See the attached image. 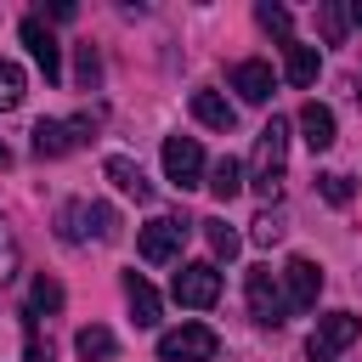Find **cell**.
Returning a JSON list of instances; mask_svg holds the SVG:
<instances>
[{
  "mask_svg": "<svg viewBox=\"0 0 362 362\" xmlns=\"http://www.w3.org/2000/svg\"><path fill=\"white\" fill-rule=\"evenodd\" d=\"M283 170H288V124L272 113L266 124H260V136H255V153H249V187L260 192V198H277V187H283Z\"/></svg>",
  "mask_w": 362,
  "mask_h": 362,
  "instance_id": "cell-1",
  "label": "cell"
},
{
  "mask_svg": "<svg viewBox=\"0 0 362 362\" xmlns=\"http://www.w3.org/2000/svg\"><path fill=\"white\" fill-rule=\"evenodd\" d=\"M243 294H249V317H255L260 328L288 322V294H283V283H277V272H272V266H249Z\"/></svg>",
  "mask_w": 362,
  "mask_h": 362,
  "instance_id": "cell-2",
  "label": "cell"
},
{
  "mask_svg": "<svg viewBox=\"0 0 362 362\" xmlns=\"http://www.w3.org/2000/svg\"><path fill=\"white\" fill-rule=\"evenodd\" d=\"M221 334L209 322H181L170 334H158V362H215Z\"/></svg>",
  "mask_w": 362,
  "mask_h": 362,
  "instance_id": "cell-3",
  "label": "cell"
},
{
  "mask_svg": "<svg viewBox=\"0 0 362 362\" xmlns=\"http://www.w3.org/2000/svg\"><path fill=\"white\" fill-rule=\"evenodd\" d=\"M187 232H192V221H181V215H158V221H147V226L136 232V249H141L147 266H170V260L181 255Z\"/></svg>",
  "mask_w": 362,
  "mask_h": 362,
  "instance_id": "cell-4",
  "label": "cell"
},
{
  "mask_svg": "<svg viewBox=\"0 0 362 362\" xmlns=\"http://www.w3.org/2000/svg\"><path fill=\"white\" fill-rule=\"evenodd\" d=\"M170 294H175V305H192V311H204V305H215V300H221V272H215L209 260H187V266L175 272Z\"/></svg>",
  "mask_w": 362,
  "mask_h": 362,
  "instance_id": "cell-5",
  "label": "cell"
},
{
  "mask_svg": "<svg viewBox=\"0 0 362 362\" xmlns=\"http://www.w3.org/2000/svg\"><path fill=\"white\" fill-rule=\"evenodd\" d=\"M356 334H362V317H351V311H328V317H317V334L305 339V356H311V362H334Z\"/></svg>",
  "mask_w": 362,
  "mask_h": 362,
  "instance_id": "cell-6",
  "label": "cell"
},
{
  "mask_svg": "<svg viewBox=\"0 0 362 362\" xmlns=\"http://www.w3.org/2000/svg\"><path fill=\"white\" fill-rule=\"evenodd\" d=\"M90 130H96V119H40L34 124V153L40 158H62L79 141H90Z\"/></svg>",
  "mask_w": 362,
  "mask_h": 362,
  "instance_id": "cell-7",
  "label": "cell"
},
{
  "mask_svg": "<svg viewBox=\"0 0 362 362\" xmlns=\"http://www.w3.org/2000/svg\"><path fill=\"white\" fill-rule=\"evenodd\" d=\"M164 175L187 192V187H204V147L192 136H164Z\"/></svg>",
  "mask_w": 362,
  "mask_h": 362,
  "instance_id": "cell-8",
  "label": "cell"
},
{
  "mask_svg": "<svg viewBox=\"0 0 362 362\" xmlns=\"http://www.w3.org/2000/svg\"><path fill=\"white\" fill-rule=\"evenodd\" d=\"M17 34H23V45H28L34 68L45 74V85H57V79H62V45H57V34H51L40 17H23V23H17Z\"/></svg>",
  "mask_w": 362,
  "mask_h": 362,
  "instance_id": "cell-9",
  "label": "cell"
},
{
  "mask_svg": "<svg viewBox=\"0 0 362 362\" xmlns=\"http://www.w3.org/2000/svg\"><path fill=\"white\" fill-rule=\"evenodd\" d=\"M283 294H288V311H317V294H322V266L294 255L283 266Z\"/></svg>",
  "mask_w": 362,
  "mask_h": 362,
  "instance_id": "cell-10",
  "label": "cell"
},
{
  "mask_svg": "<svg viewBox=\"0 0 362 362\" xmlns=\"http://www.w3.org/2000/svg\"><path fill=\"white\" fill-rule=\"evenodd\" d=\"M232 90L243 96V102H272V90H277V74H272V62H260V57H249V62H238L232 68Z\"/></svg>",
  "mask_w": 362,
  "mask_h": 362,
  "instance_id": "cell-11",
  "label": "cell"
},
{
  "mask_svg": "<svg viewBox=\"0 0 362 362\" xmlns=\"http://www.w3.org/2000/svg\"><path fill=\"white\" fill-rule=\"evenodd\" d=\"M102 175H107L124 198H136V204H147V198H153V181H147V175H141V164H136V158H124V153H113V158L102 164Z\"/></svg>",
  "mask_w": 362,
  "mask_h": 362,
  "instance_id": "cell-12",
  "label": "cell"
},
{
  "mask_svg": "<svg viewBox=\"0 0 362 362\" xmlns=\"http://www.w3.org/2000/svg\"><path fill=\"white\" fill-rule=\"evenodd\" d=\"M283 74H288V85H317V74H322V51L317 45H300V40H288L283 45Z\"/></svg>",
  "mask_w": 362,
  "mask_h": 362,
  "instance_id": "cell-13",
  "label": "cell"
},
{
  "mask_svg": "<svg viewBox=\"0 0 362 362\" xmlns=\"http://www.w3.org/2000/svg\"><path fill=\"white\" fill-rule=\"evenodd\" d=\"M192 119H198L204 130H221V136H226V130L238 124V107H232L221 90H192Z\"/></svg>",
  "mask_w": 362,
  "mask_h": 362,
  "instance_id": "cell-14",
  "label": "cell"
},
{
  "mask_svg": "<svg viewBox=\"0 0 362 362\" xmlns=\"http://www.w3.org/2000/svg\"><path fill=\"white\" fill-rule=\"evenodd\" d=\"M300 141H305L311 153H328V147H334V113H328L322 102H305V107H300Z\"/></svg>",
  "mask_w": 362,
  "mask_h": 362,
  "instance_id": "cell-15",
  "label": "cell"
},
{
  "mask_svg": "<svg viewBox=\"0 0 362 362\" xmlns=\"http://www.w3.org/2000/svg\"><path fill=\"white\" fill-rule=\"evenodd\" d=\"M124 300H130L136 328H153V322H158V288H153L141 272H124Z\"/></svg>",
  "mask_w": 362,
  "mask_h": 362,
  "instance_id": "cell-16",
  "label": "cell"
},
{
  "mask_svg": "<svg viewBox=\"0 0 362 362\" xmlns=\"http://www.w3.org/2000/svg\"><path fill=\"white\" fill-rule=\"evenodd\" d=\"M204 187H209V192H215L221 204H232V198H238V192L249 187V175H243V164H238V158H215V164H209V181H204Z\"/></svg>",
  "mask_w": 362,
  "mask_h": 362,
  "instance_id": "cell-17",
  "label": "cell"
},
{
  "mask_svg": "<svg viewBox=\"0 0 362 362\" xmlns=\"http://www.w3.org/2000/svg\"><path fill=\"white\" fill-rule=\"evenodd\" d=\"M57 311H62V283L40 272V277L28 283V322H34V317H57Z\"/></svg>",
  "mask_w": 362,
  "mask_h": 362,
  "instance_id": "cell-18",
  "label": "cell"
},
{
  "mask_svg": "<svg viewBox=\"0 0 362 362\" xmlns=\"http://www.w3.org/2000/svg\"><path fill=\"white\" fill-rule=\"evenodd\" d=\"M74 351H79L85 362H107L119 345H113V334H107L102 322H90V328H79V334H74Z\"/></svg>",
  "mask_w": 362,
  "mask_h": 362,
  "instance_id": "cell-19",
  "label": "cell"
},
{
  "mask_svg": "<svg viewBox=\"0 0 362 362\" xmlns=\"http://www.w3.org/2000/svg\"><path fill=\"white\" fill-rule=\"evenodd\" d=\"M85 221H90V204H79V198L62 204V209H57V238H62V243H79V238H85Z\"/></svg>",
  "mask_w": 362,
  "mask_h": 362,
  "instance_id": "cell-20",
  "label": "cell"
},
{
  "mask_svg": "<svg viewBox=\"0 0 362 362\" xmlns=\"http://www.w3.org/2000/svg\"><path fill=\"white\" fill-rule=\"evenodd\" d=\"M283 232H288V221H283V209H260V215L249 221V238H255L260 249H272V243H277Z\"/></svg>",
  "mask_w": 362,
  "mask_h": 362,
  "instance_id": "cell-21",
  "label": "cell"
},
{
  "mask_svg": "<svg viewBox=\"0 0 362 362\" xmlns=\"http://www.w3.org/2000/svg\"><path fill=\"white\" fill-rule=\"evenodd\" d=\"M255 17H260V28H266V34H277L283 45L294 40V34H288V28H294V17H288V6H272V0H260V6H255Z\"/></svg>",
  "mask_w": 362,
  "mask_h": 362,
  "instance_id": "cell-22",
  "label": "cell"
},
{
  "mask_svg": "<svg viewBox=\"0 0 362 362\" xmlns=\"http://www.w3.org/2000/svg\"><path fill=\"white\" fill-rule=\"evenodd\" d=\"M317 23H322V40H328V45H339V40H345L351 11H345V6H334V0H317Z\"/></svg>",
  "mask_w": 362,
  "mask_h": 362,
  "instance_id": "cell-23",
  "label": "cell"
},
{
  "mask_svg": "<svg viewBox=\"0 0 362 362\" xmlns=\"http://www.w3.org/2000/svg\"><path fill=\"white\" fill-rule=\"evenodd\" d=\"M198 226H204V238H209V249H215L221 260H232V255H238V232H232L226 221H215V215H209V221H198Z\"/></svg>",
  "mask_w": 362,
  "mask_h": 362,
  "instance_id": "cell-24",
  "label": "cell"
},
{
  "mask_svg": "<svg viewBox=\"0 0 362 362\" xmlns=\"http://www.w3.org/2000/svg\"><path fill=\"white\" fill-rule=\"evenodd\" d=\"M23 85H28V79H23V68H17V62H6V57H0V113H6V107H17V102H23Z\"/></svg>",
  "mask_w": 362,
  "mask_h": 362,
  "instance_id": "cell-25",
  "label": "cell"
},
{
  "mask_svg": "<svg viewBox=\"0 0 362 362\" xmlns=\"http://www.w3.org/2000/svg\"><path fill=\"white\" fill-rule=\"evenodd\" d=\"M317 187H322V198H328L334 209L351 204V181H345V175H317Z\"/></svg>",
  "mask_w": 362,
  "mask_h": 362,
  "instance_id": "cell-26",
  "label": "cell"
},
{
  "mask_svg": "<svg viewBox=\"0 0 362 362\" xmlns=\"http://www.w3.org/2000/svg\"><path fill=\"white\" fill-rule=\"evenodd\" d=\"M90 221H96V238H102V243L119 238V215H113V204H90Z\"/></svg>",
  "mask_w": 362,
  "mask_h": 362,
  "instance_id": "cell-27",
  "label": "cell"
},
{
  "mask_svg": "<svg viewBox=\"0 0 362 362\" xmlns=\"http://www.w3.org/2000/svg\"><path fill=\"white\" fill-rule=\"evenodd\" d=\"M96 74H102V68H96V51H90V45H79V79H85V90L96 85Z\"/></svg>",
  "mask_w": 362,
  "mask_h": 362,
  "instance_id": "cell-28",
  "label": "cell"
},
{
  "mask_svg": "<svg viewBox=\"0 0 362 362\" xmlns=\"http://www.w3.org/2000/svg\"><path fill=\"white\" fill-rule=\"evenodd\" d=\"M23 362H51V345H45V339H40L34 328H28V345H23Z\"/></svg>",
  "mask_w": 362,
  "mask_h": 362,
  "instance_id": "cell-29",
  "label": "cell"
},
{
  "mask_svg": "<svg viewBox=\"0 0 362 362\" xmlns=\"http://www.w3.org/2000/svg\"><path fill=\"white\" fill-rule=\"evenodd\" d=\"M351 23H356V28H362V0H356V6H351Z\"/></svg>",
  "mask_w": 362,
  "mask_h": 362,
  "instance_id": "cell-30",
  "label": "cell"
},
{
  "mask_svg": "<svg viewBox=\"0 0 362 362\" xmlns=\"http://www.w3.org/2000/svg\"><path fill=\"white\" fill-rule=\"evenodd\" d=\"M6 164H11V147H6V141H0V170H6Z\"/></svg>",
  "mask_w": 362,
  "mask_h": 362,
  "instance_id": "cell-31",
  "label": "cell"
}]
</instances>
